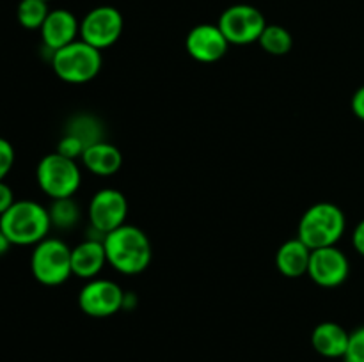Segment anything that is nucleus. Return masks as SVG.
I'll list each match as a JSON object with an SVG mask.
<instances>
[{
    "instance_id": "nucleus-17",
    "label": "nucleus",
    "mask_w": 364,
    "mask_h": 362,
    "mask_svg": "<svg viewBox=\"0 0 364 362\" xmlns=\"http://www.w3.org/2000/svg\"><path fill=\"white\" fill-rule=\"evenodd\" d=\"M309 258H311V248L301 240V238H290L284 241L276 252V268L284 277L308 275Z\"/></svg>"
},
{
    "instance_id": "nucleus-20",
    "label": "nucleus",
    "mask_w": 364,
    "mask_h": 362,
    "mask_svg": "<svg viewBox=\"0 0 364 362\" xmlns=\"http://www.w3.org/2000/svg\"><path fill=\"white\" fill-rule=\"evenodd\" d=\"M258 43L267 53H270V55L274 57L287 55V53H290V50L294 48V38H291L290 32H288L283 25L276 23L267 25Z\"/></svg>"
},
{
    "instance_id": "nucleus-9",
    "label": "nucleus",
    "mask_w": 364,
    "mask_h": 362,
    "mask_svg": "<svg viewBox=\"0 0 364 362\" xmlns=\"http://www.w3.org/2000/svg\"><path fill=\"white\" fill-rule=\"evenodd\" d=\"M124 20L119 9L112 6H98L80 20V39L98 50L110 48L123 34Z\"/></svg>"
},
{
    "instance_id": "nucleus-25",
    "label": "nucleus",
    "mask_w": 364,
    "mask_h": 362,
    "mask_svg": "<svg viewBox=\"0 0 364 362\" xmlns=\"http://www.w3.org/2000/svg\"><path fill=\"white\" fill-rule=\"evenodd\" d=\"M14 202H16V199H14L13 188H11L6 181H0V216H2Z\"/></svg>"
},
{
    "instance_id": "nucleus-29",
    "label": "nucleus",
    "mask_w": 364,
    "mask_h": 362,
    "mask_svg": "<svg viewBox=\"0 0 364 362\" xmlns=\"http://www.w3.org/2000/svg\"><path fill=\"white\" fill-rule=\"evenodd\" d=\"M45 2H52V0H45Z\"/></svg>"
},
{
    "instance_id": "nucleus-15",
    "label": "nucleus",
    "mask_w": 364,
    "mask_h": 362,
    "mask_svg": "<svg viewBox=\"0 0 364 362\" xmlns=\"http://www.w3.org/2000/svg\"><path fill=\"white\" fill-rule=\"evenodd\" d=\"M348 332L345 327L336 322H322L313 329L311 346L320 357L343 358L348 346Z\"/></svg>"
},
{
    "instance_id": "nucleus-4",
    "label": "nucleus",
    "mask_w": 364,
    "mask_h": 362,
    "mask_svg": "<svg viewBox=\"0 0 364 362\" xmlns=\"http://www.w3.org/2000/svg\"><path fill=\"white\" fill-rule=\"evenodd\" d=\"M53 73L66 84L80 85L95 80L102 71V50L95 48L89 43L77 39L71 45L57 50L50 57Z\"/></svg>"
},
{
    "instance_id": "nucleus-19",
    "label": "nucleus",
    "mask_w": 364,
    "mask_h": 362,
    "mask_svg": "<svg viewBox=\"0 0 364 362\" xmlns=\"http://www.w3.org/2000/svg\"><path fill=\"white\" fill-rule=\"evenodd\" d=\"M64 133L75 135L77 138H80L85 148L100 141H105L103 138V124L91 114H78V116L71 117L68 121L66 128H64Z\"/></svg>"
},
{
    "instance_id": "nucleus-8",
    "label": "nucleus",
    "mask_w": 364,
    "mask_h": 362,
    "mask_svg": "<svg viewBox=\"0 0 364 362\" xmlns=\"http://www.w3.org/2000/svg\"><path fill=\"white\" fill-rule=\"evenodd\" d=\"M128 199L117 188H102L91 197L87 206V219L91 229L100 236L127 224Z\"/></svg>"
},
{
    "instance_id": "nucleus-10",
    "label": "nucleus",
    "mask_w": 364,
    "mask_h": 362,
    "mask_svg": "<svg viewBox=\"0 0 364 362\" xmlns=\"http://www.w3.org/2000/svg\"><path fill=\"white\" fill-rule=\"evenodd\" d=\"M121 286L109 279H91L78 291V307L91 318H109L119 312L124 305Z\"/></svg>"
},
{
    "instance_id": "nucleus-28",
    "label": "nucleus",
    "mask_w": 364,
    "mask_h": 362,
    "mask_svg": "<svg viewBox=\"0 0 364 362\" xmlns=\"http://www.w3.org/2000/svg\"><path fill=\"white\" fill-rule=\"evenodd\" d=\"M11 247H13V243H11L9 238L6 236V233H4L2 227H0V258H2V256H6L7 252H9Z\"/></svg>"
},
{
    "instance_id": "nucleus-1",
    "label": "nucleus",
    "mask_w": 364,
    "mask_h": 362,
    "mask_svg": "<svg viewBox=\"0 0 364 362\" xmlns=\"http://www.w3.org/2000/svg\"><path fill=\"white\" fill-rule=\"evenodd\" d=\"M107 263L123 275H139L149 266L153 258L151 241L137 226L123 224L103 236Z\"/></svg>"
},
{
    "instance_id": "nucleus-3",
    "label": "nucleus",
    "mask_w": 364,
    "mask_h": 362,
    "mask_svg": "<svg viewBox=\"0 0 364 362\" xmlns=\"http://www.w3.org/2000/svg\"><path fill=\"white\" fill-rule=\"evenodd\" d=\"M347 229V216L343 209L334 202H316L311 204L299 220L297 236L311 251L322 247H333L343 238Z\"/></svg>"
},
{
    "instance_id": "nucleus-11",
    "label": "nucleus",
    "mask_w": 364,
    "mask_h": 362,
    "mask_svg": "<svg viewBox=\"0 0 364 362\" xmlns=\"http://www.w3.org/2000/svg\"><path fill=\"white\" fill-rule=\"evenodd\" d=\"M348 273H350V261L336 245L311 251L308 275L316 286L333 290L348 279Z\"/></svg>"
},
{
    "instance_id": "nucleus-5",
    "label": "nucleus",
    "mask_w": 364,
    "mask_h": 362,
    "mask_svg": "<svg viewBox=\"0 0 364 362\" xmlns=\"http://www.w3.org/2000/svg\"><path fill=\"white\" fill-rule=\"evenodd\" d=\"M38 187L50 199L73 197L82 185V170L77 160L66 158L59 153H48L36 167Z\"/></svg>"
},
{
    "instance_id": "nucleus-14",
    "label": "nucleus",
    "mask_w": 364,
    "mask_h": 362,
    "mask_svg": "<svg viewBox=\"0 0 364 362\" xmlns=\"http://www.w3.org/2000/svg\"><path fill=\"white\" fill-rule=\"evenodd\" d=\"M105 265L107 252L103 238L89 236L87 240L71 247V272L78 279H96Z\"/></svg>"
},
{
    "instance_id": "nucleus-18",
    "label": "nucleus",
    "mask_w": 364,
    "mask_h": 362,
    "mask_svg": "<svg viewBox=\"0 0 364 362\" xmlns=\"http://www.w3.org/2000/svg\"><path fill=\"white\" fill-rule=\"evenodd\" d=\"M48 215L52 227L59 231H70L77 227L82 219V209L73 197L53 199L48 206Z\"/></svg>"
},
{
    "instance_id": "nucleus-27",
    "label": "nucleus",
    "mask_w": 364,
    "mask_h": 362,
    "mask_svg": "<svg viewBox=\"0 0 364 362\" xmlns=\"http://www.w3.org/2000/svg\"><path fill=\"white\" fill-rule=\"evenodd\" d=\"M352 247L355 248L359 256L364 258V219L359 220L358 226L354 227V233H352Z\"/></svg>"
},
{
    "instance_id": "nucleus-26",
    "label": "nucleus",
    "mask_w": 364,
    "mask_h": 362,
    "mask_svg": "<svg viewBox=\"0 0 364 362\" xmlns=\"http://www.w3.org/2000/svg\"><path fill=\"white\" fill-rule=\"evenodd\" d=\"M350 109L358 119L364 121V85H361V87L354 92V96H352Z\"/></svg>"
},
{
    "instance_id": "nucleus-13",
    "label": "nucleus",
    "mask_w": 364,
    "mask_h": 362,
    "mask_svg": "<svg viewBox=\"0 0 364 362\" xmlns=\"http://www.w3.org/2000/svg\"><path fill=\"white\" fill-rule=\"evenodd\" d=\"M39 32H41L43 46L48 50L52 57L53 52L71 45L80 38V21L71 11L52 9Z\"/></svg>"
},
{
    "instance_id": "nucleus-21",
    "label": "nucleus",
    "mask_w": 364,
    "mask_h": 362,
    "mask_svg": "<svg viewBox=\"0 0 364 362\" xmlns=\"http://www.w3.org/2000/svg\"><path fill=\"white\" fill-rule=\"evenodd\" d=\"M48 13V2L45 0H20L16 7L18 23L27 31H39Z\"/></svg>"
},
{
    "instance_id": "nucleus-6",
    "label": "nucleus",
    "mask_w": 364,
    "mask_h": 362,
    "mask_svg": "<svg viewBox=\"0 0 364 362\" xmlns=\"http://www.w3.org/2000/svg\"><path fill=\"white\" fill-rule=\"evenodd\" d=\"M31 272L43 286H60L66 283L71 272V247L59 238L46 236L34 245L31 254Z\"/></svg>"
},
{
    "instance_id": "nucleus-2",
    "label": "nucleus",
    "mask_w": 364,
    "mask_h": 362,
    "mask_svg": "<svg viewBox=\"0 0 364 362\" xmlns=\"http://www.w3.org/2000/svg\"><path fill=\"white\" fill-rule=\"evenodd\" d=\"M0 227L13 245L34 247L48 236L52 222L48 208L39 204L38 201L21 199L0 216Z\"/></svg>"
},
{
    "instance_id": "nucleus-24",
    "label": "nucleus",
    "mask_w": 364,
    "mask_h": 362,
    "mask_svg": "<svg viewBox=\"0 0 364 362\" xmlns=\"http://www.w3.org/2000/svg\"><path fill=\"white\" fill-rule=\"evenodd\" d=\"M16 153H14L13 144L7 138L0 137V181H6L7 174L13 170Z\"/></svg>"
},
{
    "instance_id": "nucleus-22",
    "label": "nucleus",
    "mask_w": 364,
    "mask_h": 362,
    "mask_svg": "<svg viewBox=\"0 0 364 362\" xmlns=\"http://www.w3.org/2000/svg\"><path fill=\"white\" fill-rule=\"evenodd\" d=\"M343 362H364V325L352 330L348 337V346L345 351Z\"/></svg>"
},
{
    "instance_id": "nucleus-7",
    "label": "nucleus",
    "mask_w": 364,
    "mask_h": 362,
    "mask_svg": "<svg viewBox=\"0 0 364 362\" xmlns=\"http://www.w3.org/2000/svg\"><path fill=\"white\" fill-rule=\"evenodd\" d=\"M217 25L230 45L247 46L259 41L269 23L258 7L249 4H235L223 11Z\"/></svg>"
},
{
    "instance_id": "nucleus-12",
    "label": "nucleus",
    "mask_w": 364,
    "mask_h": 362,
    "mask_svg": "<svg viewBox=\"0 0 364 362\" xmlns=\"http://www.w3.org/2000/svg\"><path fill=\"white\" fill-rule=\"evenodd\" d=\"M185 48L188 55L198 62L212 64L226 57L230 41L217 23H199L188 31L185 38Z\"/></svg>"
},
{
    "instance_id": "nucleus-16",
    "label": "nucleus",
    "mask_w": 364,
    "mask_h": 362,
    "mask_svg": "<svg viewBox=\"0 0 364 362\" xmlns=\"http://www.w3.org/2000/svg\"><path fill=\"white\" fill-rule=\"evenodd\" d=\"M80 160L89 172L100 177L114 176L123 165V155L119 148L107 141H100L85 148Z\"/></svg>"
},
{
    "instance_id": "nucleus-23",
    "label": "nucleus",
    "mask_w": 364,
    "mask_h": 362,
    "mask_svg": "<svg viewBox=\"0 0 364 362\" xmlns=\"http://www.w3.org/2000/svg\"><path fill=\"white\" fill-rule=\"evenodd\" d=\"M55 151L59 153V155L66 156V158L78 160V158H82V155H84L85 144L80 141V138L75 137V135L64 133L63 137H60V141L57 142Z\"/></svg>"
}]
</instances>
